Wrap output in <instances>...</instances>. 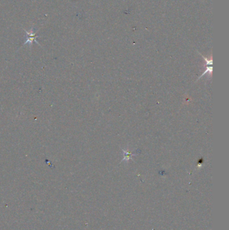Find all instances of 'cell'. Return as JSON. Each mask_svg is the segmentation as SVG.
Returning <instances> with one entry per match:
<instances>
[{
  "instance_id": "obj_1",
  "label": "cell",
  "mask_w": 229,
  "mask_h": 230,
  "mask_svg": "<svg viewBox=\"0 0 229 230\" xmlns=\"http://www.w3.org/2000/svg\"><path fill=\"white\" fill-rule=\"evenodd\" d=\"M25 31L26 33V41L24 42V45L25 44L32 45L34 41H35L36 43H38V42L36 41V38H38V36L36 35V33L34 31L33 28H31L30 31Z\"/></svg>"
},
{
  "instance_id": "obj_2",
  "label": "cell",
  "mask_w": 229,
  "mask_h": 230,
  "mask_svg": "<svg viewBox=\"0 0 229 230\" xmlns=\"http://www.w3.org/2000/svg\"><path fill=\"white\" fill-rule=\"evenodd\" d=\"M124 152V159H122V161L124 160H128L129 159H131V156L132 155H134L135 154H133L132 153H128V152H126L124 150H123Z\"/></svg>"
}]
</instances>
